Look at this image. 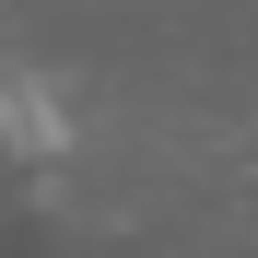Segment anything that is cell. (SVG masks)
<instances>
[{
	"mask_svg": "<svg viewBox=\"0 0 258 258\" xmlns=\"http://www.w3.org/2000/svg\"><path fill=\"white\" fill-rule=\"evenodd\" d=\"M0 129H12L35 164H47V153H71V117H59V94H47V82H0Z\"/></svg>",
	"mask_w": 258,
	"mask_h": 258,
	"instance_id": "obj_1",
	"label": "cell"
}]
</instances>
